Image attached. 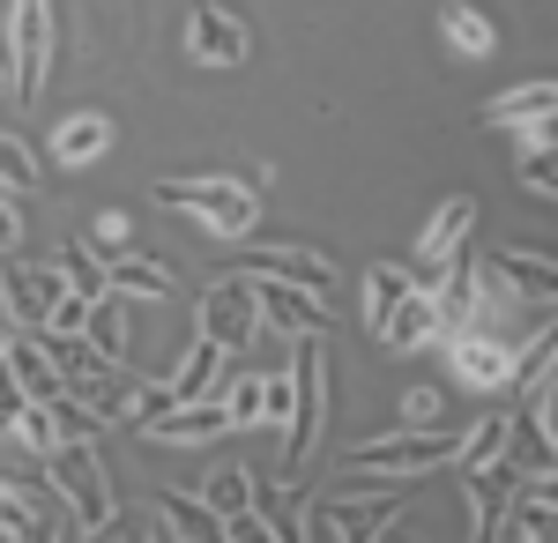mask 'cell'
<instances>
[{"label": "cell", "mask_w": 558, "mask_h": 543, "mask_svg": "<svg viewBox=\"0 0 558 543\" xmlns=\"http://www.w3.org/2000/svg\"><path fill=\"white\" fill-rule=\"evenodd\" d=\"M89 410H75L68 395H45V402H23V418H15V447H31V455H52V447H68V439H83L89 432Z\"/></svg>", "instance_id": "obj_11"}, {"label": "cell", "mask_w": 558, "mask_h": 543, "mask_svg": "<svg viewBox=\"0 0 558 543\" xmlns=\"http://www.w3.org/2000/svg\"><path fill=\"white\" fill-rule=\"evenodd\" d=\"M8 543H60V529H45V514H38V521H31L23 536H8Z\"/></svg>", "instance_id": "obj_36"}, {"label": "cell", "mask_w": 558, "mask_h": 543, "mask_svg": "<svg viewBox=\"0 0 558 543\" xmlns=\"http://www.w3.org/2000/svg\"><path fill=\"white\" fill-rule=\"evenodd\" d=\"M439 31H447V38L462 45L470 60H484V52H492V23H484L476 8H439Z\"/></svg>", "instance_id": "obj_27"}, {"label": "cell", "mask_w": 558, "mask_h": 543, "mask_svg": "<svg viewBox=\"0 0 558 543\" xmlns=\"http://www.w3.org/2000/svg\"><path fill=\"white\" fill-rule=\"evenodd\" d=\"M186 52L209 60V68H239V60H246L239 15H231V8H194V15H186Z\"/></svg>", "instance_id": "obj_14"}, {"label": "cell", "mask_w": 558, "mask_h": 543, "mask_svg": "<svg viewBox=\"0 0 558 543\" xmlns=\"http://www.w3.org/2000/svg\"><path fill=\"white\" fill-rule=\"evenodd\" d=\"M0 89H15V75H8V68H0Z\"/></svg>", "instance_id": "obj_38"}, {"label": "cell", "mask_w": 558, "mask_h": 543, "mask_svg": "<svg viewBox=\"0 0 558 543\" xmlns=\"http://www.w3.org/2000/svg\"><path fill=\"white\" fill-rule=\"evenodd\" d=\"M31 186H38V157L15 134H0V194H31Z\"/></svg>", "instance_id": "obj_29"}, {"label": "cell", "mask_w": 558, "mask_h": 543, "mask_svg": "<svg viewBox=\"0 0 558 543\" xmlns=\"http://www.w3.org/2000/svg\"><path fill=\"white\" fill-rule=\"evenodd\" d=\"M239 268H246V276H276V283H305V291H320V298H328V283H336V276H328V261H320V253H305V246L246 253Z\"/></svg>", "instance_id": "obj_17"}, {"label": "cell", "mask_w": 558, "mask_h": 543, "mask_svg": "<svg viewBox=\"0 0 558 543\" xmlns=\"http://www.w3.org/2000/svg\"><path fill=\"white\" fill-rule=\"evenodd\" d=\"M15 342H23V328H15V321H0V358H8Z\"/></svg>", "instance_id": "obj_37"}, {"label": "cell", "mask_w": 558, "mask_h": 543, "mask_svg": "<svg viewBox=\"0 0 558 543\" xmlns=\"http://www.w3.org/2000/svg\"><path fill=\"white\" fill-rule=\"evenodd\" d=\"M268 402H276V379H268V373H239V379H223V410H231V424H239V432L268 418Z\"/></svg>", "instance_id": "obj_23"}, {"label": "cell", "mask_w": 558, "mask_h": 543, "mask_svg": "<svg viewBox=\"0 0 558 543\" xmlns=\"http://www.w3.org/2000/svg\"><path fill=\"white\" fill-rule=\"evenodd\" d=\"M52 268L68 276V291H75V298H105V291H112V268H105V261H89V246H83V239H68Z\"/></svg>", "instance_id": "obj_25"}, {"label": "cell", "mask_w": 558, "mask_h": 543, "mask_svg": "<svg viewBox=\"0 0 558 543\" xmlns=\"http://www.w3.org/2000/svg\"><path fill=\"white\" fill-rule=\"evenodd\" d=\"M454 455H462V439H454V432H387V439H365V447H350L336 469L402 484V476H432V469H447Z\"/></svg>", "instance_id": "obj_3"}, {"label": "cell", "mask_w": 558, "mask_h": 543, "mask_svg": "<svg viewBox=\"0 0 558 543\" xmlns=\"http://www.w3.org/2000/svg\"><path fill=\"white\" fill-rule=\"evenodd\" d=\"M521 418H529V432L544 439V455H558V358L544 365L536 387H521Z\"/></svg>", "instance_id": "obj_21"}, {"label": "cell", "mask_w": 558, "mask_h": 543, "mask_svg": "<svg viewBox=\"0 0 558 543\" xmlns=\"http://www.w3.org/2000/svg\"><path fill=\"white\" fill-rule=\"evenodd\" d=\"M60 298H68V276H60V268H8V276H0V313H8L23 335L52 328Z\"/></svg>", "instance_id": "obj_9"}, {"label": "cell", "mask_w": 558, "mask_h": 543, "mask_svg": "<svg viewBox=\"0 0 558 543\" xmlns=\"http://www.w3.org/2000/svg\"><path fill=\"white\" fill-rule=\"evenodd\" d=\"M157 209H186L216 239H246L254 216H260L239 179H157Z\"/></svg>", "instance_id": "obj_4"}, {"label": "cell", "mask_w": 558, "mask_h": 543, "mask_svg": "<svg viewBox=\"0 0 558 543\" xmlns=\"http://www.w3.org/2000/svg\"><path fill=\"white\" fill-rule=\"evenodd\" d=\"M499 461H514V424H507V418H484V424H470V439H462V455H454V476L470 484V476L499 469Z\"/></svg>", "instance_id": "obj_19"}, {"label": "cell", "mask_w": 558, "mask_h": 543, "mask_svg": "<svg viewBox=\"0 0 558 543\" xmlns=\"http://www.w3.org/2000/svg\"><path fill=\"white\" fill-rule=\"evenodd\" d=\"M447 365L462 387H507L521 373V350L499 342L492 328H447Z\"/></svg>", "instance_id": "obj_8"}, {"label": "cell", "mask_w": 558, "mask_h": 543, "mask_svg": "<svg viewBox=\"0 0 558 543\" xmlns=\"http://www.w3.org/2000/svg\"><path fill=\"white\" fill-rule=\"evenodd\" d=\"M291 418H283V484H299L313 447H320V424H328V350H320V335H299V350H291Z\"/></svg>", "instance_id": "obj_1"}, {"label": "cell", "mask_w": 558, "mask_h": 543, "mask_svg": "<svg viewBox=\"0 0 558 543\" xmlns=\"http://www.w3.org/2000/svg\"><path fill=\"white\" fill-rule=\"evenodd\" d=\"M521 186H536V194H558V149H544V142H536V149L521 157Z\"/></svg>", "instance_id": "obj_32"}, {"label": "cell", "mask_w": 558, "mask_h": 543, "mask_svg": "<svg viewBox=\"0 0 558 543\" xmlns=\"http://www.w3.org/2000/svg\"><path fill=\"white\" fill-rule=\"evenodd\" d=\"M105 149H112V126L89 120V112H83V120H68L60 134H52V157H60V165H97Z\"/></svg>", "instance_id": "obj_22"}, {"label": "cell", "mask_w": 558, "mask_h": 543, "mask_svg": "<svg viewBox=\"0 0 558 543\" xmlns=\"http://www.w3.org/2000/svg\"><path fill=\"white\" fill-rule=\"evenodd\" d=\"M194 321H202V335H216L223 350H246V342H254V328H260V291H254V276L239 268V276L209 283Z\"/></svg>", "instance_id": "obj_7"}, {"label": "cell", "mask_w": 558, "mask_h": 543, "mask_svg": "<svg viewBox=\"0 0 558 543\" xmlns=\"http://www.w3.org/2000/svg\"><path fill=\"white\" fill-rule=\"evenodd\" d=\"M38 469H45V484H52V499L75 514V529H83V536L112 529V476H105V461L89 455L83 439L52 447V455H45Z\"/></svg>", "instance_id": "obj_2"}, {"label": "cell", "mask_w": 558, "mask_h": 543, "mask_svg": "<svg viewBox=\"0 0 558 543\" xmlns=\"http://www.w3.org/2000/svg\"><path fill=\"white\" fill-rule=\"evenodd\" d=\"M239 350H223L216 335H202L186 358H179V373L165 379V387H149L142 395V410H134V424H149V418H165V410H186V402H216V387H223V365H231Z\"/></svg>", "instance_id": "obj_5"}, {"label": "cell", "mask_w": 558, "mask_h": 543, "mask_svg": "<svg viewBox=\"0 0 558 543\" xmlns=\"http://www.w3.org/2000/svg\"><path fill=\"white\" fill-rule=\"evenodd\" d=\"M89 342H97L112 365L128 358V298H120V291H105L97 305H89Z\"/></svg>", "instance_id": "obj_24"}, {"label": "cell", "mask_w": 558, "mask_h": 543, "mask_svg": "<svg viewBox=\"0 0 558 543\" xmlns=\"http://www.w3.org/2000/svg\"><path fill=\"white\" fill-rule=\"evenodd\" d=\"M31 521H38V499H31V492H23L15 476H0V543H8V536H23Z\"/></svg>", "instance_id": "obj_30"}, {"label": "cell", "mask_w": 558, "mask_h": 543, "mask_svg": "<svg viewBox=\"0 0 558 543\" xmlns=\"http://www.w3.org/2000/svg\"><path fill=\"white\" fill-rule=\"evenodd\" d=\"M231 543H291V536L268 521V506H246V514H231Z\"/></svg>", "instance_id": "obj_31"}, {"label": "cell", "mask_w": 558, "mask_h": 543, "mask_svg": "<svg viewBox=\"0 0 558 543\" xmlns=\"http://www.w3.org/2000/svg\"><path fill=\"white\" fill-rule=\"evenodd\" d=\"M254 291H260V321H276L283 335H320L328 328V298L320 291H305V283H276V276H254Z\"/></svg>", "instance_id": "obj_12"}, {"label": "cell", "mask_w": 558, "mask_h": 543, "mask_svg": "<svg viewBox=\"0 0 558 543\" xmlns=\"http://www.w3.org/2000/svg\"><path fill=\"white\" fill-rule=\"evenodd\" d=\"M492 276L507 283V298L514 305H558V268L544 261V253H492Z\"/></svg>", "instance_id": "obj_15"}, {"label": "cell", "mask_w": 558, "mask_h": 543, "mask_svg": "<svg viewBox=\"0 0 558 543\" xmlns=\"http://www.w3.org/2000/svg\"><path fill=\"white\" fill-rule=\"evenodd\" d=\"M402 418H410V424H432V418H439V387H410Z\"/></svg>", "instance_id": "obj_33"}, {"label": "cell", "mask_w": 558, "mask_h": 543, "mask_svg": "<svg viewBox=\"0 0 558 543\" xmlns=\"http://www.w3.org/2000/svg\"><path fill=\"white\" fill-rule=\"evenodd\" d=\"M417 291V276H410V261H380L373 276H365V328H373V342L387 335V321L402 313V298Z\"/></svg>", "instance_id": "obj_18"}, {"label": "cell", "mask_w": 558, "mask_h": 543, "mask_svg": "<svg viewBox=\"0 0 558 543\" xmlns=\"http://www.w3.org/2000/svg\"><path fill=\"white\" fill-rule=\"evenodd\" d=\"M15 239H23V216H15V209H8V194H0V253H8V246H15Z\"/></svg>", "instance_id": "obj_35"}, {"label": "cell", "mask_w": 558, "mask_h": 543, "mask_svg": "<svg viewBox=\"0 0 558 543\" xmlns=\"http://www.w3.org/2000/svg\"><path fill=\"white\" fill-rule=\"evenodd\" d=\"M476 231V194H447L439 209H432L425 239H417V253H410V276L425 283V291H439L447 276H454V261H462V246H470Z\"/></svg>", "instance_id": "obj_6"}, {"label": "cell", "mask_w": 558, "mask_h": 543, "mask_svg": "<svg viewBox=\"0 0 558 543\" xmlns=\"http://www.w3.org/2000/svg\"><path fill=\"white\" fill-rule=\"evenodd\" d=\"M45 45H52V15H45V0H15V23H8V75H15V97H38Z\"/></svg>", "instance_id": "obj_10"}, {"label": "cell", "mask_w": 558, "mask_h": 543, "mask_svg": "<svg viewBox=\"0 0 558 543\" xmlns=\"http://www.w3.org/2000/svg\"><path fill=\"white\" fill-rule=\"evenodd\" d=\"M202 499L231 521V514H246V506H254V476H246V469H216L209 484H202Z\"/></svg>", "instance_id": "obj_26"}, {"label": "cell", "mask_w": 558, "mask_h": 543, "mask_svg": "<svg viewBox=\"0 0 558 543\" xmlns=\"http://www.w3.org/2000/svg\"><path fill=\"white\" fill-rule=\"evenodd\" d=\"M521 499H544V506H558V469H536V476H521Z\"/></svg>", "instance_id": "obj_34"}, {"label": "cell", "mask_w": 558, "mask_h": 543, "mask_svg": "<svg viewBox=\"0 0 558 543\" xmlns=\"http://www.w3.org/2000/svg\"><path fill=\"white\" fill-rule=\"evenodd\" d=\"M157 514H165L172 543H231V521L209 499H194V492H157Z\"/></svg>", "instance_id": "obj_16"}, {"label": "cell", "mask_w": 558, "mask_h": 543, "mask_svg": "<svg viewBox=\"0 0 558 543\" xmlns=\"http://www.w3.org/2000/svg\"><path fill=\"white\" fill-rule=\"evenodd\" d=\"M112 291H120V298H165V291H172V276H165L157 261H120V268H112Z\"/></svg>", "instance_id": "obj_28"}, {"label": "cell", "mask_w": 558, "mask_h": 543, "mask_svg": "<svg viewBox=\"0 0 558 543\" xmlns=\"http://www.w3.org/2000/svg\"><path fill=\"white\" fill-rule=\"evenodd\" d=\"M157 447H202V439H223V432H239L231 424V410H223V395L216 402H186V410H165V418L142 424Z\"/></svg>", "instance_id": "obj_13"}, {"label": "cell", "mask_w": 558, "mask_h": 543, "mask_svg": "<svg viewBox=\"0 0 558 543\" xmlns=\"http://www.w3.org/2000/svg\"><path fill=\"white\" fill-rule=\"evenodd\" d=\"M484 120H492V126H544V120H558V83L507 89V97L484 105Z\"/></svg>", "instance_id": "obj_20"}]
</instances>
